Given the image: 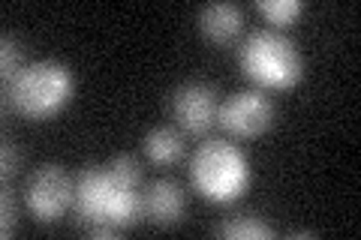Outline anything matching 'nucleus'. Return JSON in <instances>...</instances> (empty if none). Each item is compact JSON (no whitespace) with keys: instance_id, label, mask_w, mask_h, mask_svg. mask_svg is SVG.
<instances>
[{"instance_id":"ddd939ff","label":"nucleus","mask_w":361,"mask_h":240,"mask_svg":"<svg viewBox=\"0 0 361 240\" xmlns=\"http://www.w3.org/2000/svg\"><path fill=\"white\" fill-rule=\"evenodd\" d=\"M21 54H25V49H21L18 37L4 33V42H0V70H4V82L6 84L13 82L21 70H25V66H21Z\"/></svg>"},{"instance_id":"39448f33","label":"nucleus","mask_w":361,"mask_h":240,"mask_svg":"<svg viewBox=\"0 0 361 240\" xmlns=\"http://www.w3.org/2000/svg\"><path fill=\"white\" fill-rule=\"evenodd\" d=\"M75 180L66 175L63 165L45 163L27 177L25 204L39 222H54L73 208Z\"/></svg>"},{"instance_id":"f257e3e1","label":"nucleus","mask_w":361,"mask_h":240,"mask_svg":"<svg viewBox=\"0 0 361 240\" xmlns=\"http://www.w3.org/2000/svg\"><path fill=\"white\" fill-rule=\"evenodd\" d=\"M142 184L121 177L109 165H87L75 177L73 210L94 237H115L145 216Z\"/></svg>"},{"instance_id":"2eb2a0df","label":"nucleus","mask_w":361,"mask_h":240,"mask_svg":"<svg viewBox=\"0 0 361 240\" xmlns=\"http://www.w3.org/2000/svg\"><path fill=\"white\" fill-rule=\"evenodd\" d=\"M16 168H18V144L16 141H4V168H0V175L9 177Z\"/></svg>"},{"instance_id":"6e6552de","label":"nucleus","mask_w":361,"mask_h":240,"mask_svg":"<svg viewBox=\"0 0 361 240\" xmlns=\"http://www.w3.org/2000/svg\"><path fill=\"white\" fill-rule=\"evenodd\" d=\"M142 204H145V216L157 225H175L184 220L187 210V192L184 187L172 177H160L142 192Z\"/></svg>"},{"instance_id":"f8f14e48","label":"nucleus","mask_w":361,"mask_h":240,"mask_svg":"<svg viewBox=\"0 0 361 240\" xmlns=\"http://www.w3.org/2000/svg\"><path fill=\"white\" fill-rule=\"evenodd\" d=\"M301 9L304 6L298 4V0H262V4H259V13L277 27L292 25V21L301 15Z\"/></svg>"},{"instance_id":"423d86ee","label":"nucleus","mask_w":361,"mask_h":240,"mask_svg":"<svg viewBox=\"0 0 361 240\" xmlns=\"http://www.w3.org/2000/svg\"><path fill=\"white\" fill-rule=\"evenodd\" d=\"M217 123L235 139H256L274 123V102L259 87H247L220 102Z\"/></svg>"},{"instance_id":"20e7f679","label":"nucleus","mask_w":361,"mask_h":240,"mask_svg":"<svg viewBox=\"0 0 361 240\" xmlns=\"http://www.w3.org/2000/svg\"><path fill=\"white\" fill-rule=\"evenodd\" d=\"M190 180L199 196L214 204H229L241 198V192L250 187V163L238 144L226 139H211L196 147L190 159Z\"/></svg>"},{"instance_id":"9d476101","label":"nucleus","mask_w":361,"mask_h":240,"mask_svg":"<svg viewBox=\"0 0 361 240\" xmlns=\"http://www.w3.org/2000/svg\"><path fill=\"white\" fill-rule=\"evenodd\" d=\"M145 156L151 159L154 165H175L180 156H184V139L172 130V127H157L145 135Z\"/></svg>"},{"instance_id":"0eeeda50","label":"nucleus","mask_w":361,"mask_h":240,"mask_svg":"<svg viewBox=\"0 0 361 240\" xmlns=\"http://www.w3.org/2000/svg\"><path fill=\"white\" fill-rule=\"evenodd\" d=\"M217 111H220L217 87L208 82H187L172 96V118L190 135H205L217 123Z\"/></svg>"},{"instance_id":"7ed1b4c3","label":"nucleus","mask_w":361,"mask_h":240,"mask_svg":"<svg viewBox=\"0 0 361 240\" xmlns=\"http://www.w3.org/2000/svg\"><path fill=\"white\" fill-rule=\"evenodd\" d=\"M73 72L61 61H37L27 63L6 90V102L16 114L27 120H49L54 118L73 96Z\"/></svg>"},{"instance_id":"4468645a","label":"nucleus","mask_w":361,"mask_h":240,"mask_svg":"<svg viewBox=\"0 0 361 240\" xmlns=\"http://www.w3.org/2000/svg\"><path fill=\"white\" fill-rule=\"evenodd\" d=\"M0 234L9 237L16 232V222H18V208H16V198H13V192L4 189V196H0Z\"/></svg>"},{"instance_id":"9b49d317","label":"nucleus","mask_w":361,"mask_h":240,"mask_svg":"<svg viewBox=\"0 0 361 240\" xmlns=\"http://www.w3.org/2000/svg\"><path fill=\"white\" fill-rule=\"evenodd\" d=\"M217 234L232 240H265L271 237V225L256 213H235L217 225Z\"/></svg>"},{"instance_id":"1a4fd4ad","label":"nucleus","mask_w":361,"mask_h":240,"mask_svg":"<svg viewBox=\"0 0 361 240\" xmlns=\"http://www.w3.org/2000/svg\"><path fill=\"white\" fill-rule=\"evenodd\" d=\"M199 30L211 42L229 45L244 30V9L238 4H208L199 9Z\"/></svg>"},{"instance_id":"f03ea898","label":"nucleus","mask_w":361,"mask_h":240,"mask_svg":"<svg viewBox=\"0 0 361 240\" xmlns=\"http://www.w3.org/2000/svg\"><path fill=\"white\" fill-rule=\"evenodd\" d=\"M238 63L253 84L271 90H289L304 78V57L298 45L274 27L253 30L241 42Z\"/></svg>"}]
</instances>
